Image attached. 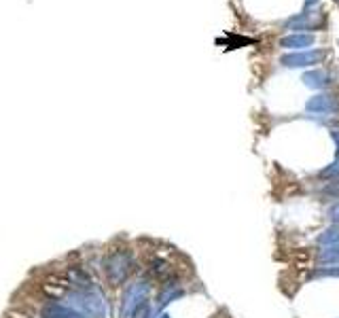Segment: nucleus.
Here are the masks:
<instances>
[{"instance_id":"obj_1","label":"nucleus","mask_w":339,"mask_h":318,"mask_svg":"<svg viewBox=\"0 0 339 318\" xmlns=\"http://www.w3.org/2000/svg\"><path fill=\"white\" fill-rule=\"evenodd\" d=\"M324 53H318V51H312V53H295V55H286L284 62L286 66H305V64H314L318 60H322Z\"/></svg>"},{"instance_id":"obj_2","label":"nucleus","mask_w":339,"mask_h":318,"mask_svg":"<svg viewBox=\"0 0 339 318\" xmlns=\"http://www.w3.org/2000/svg\"><path fill=\"white\" fill-rule=\"evenodd\" d=\"M312 42H314V36H309V34H293V36L282 38V47H288V49H303V47H309Z\"/></svg>"},{"instance_id":"obj_3","label":"nucleus","mask_w":339,"mask_h":318,"mask_svg":"<svg viewBox=\"0 0 339 318\" xmlns=\"http://www.w3.org/2000/svg\"><path fill=\"white\" fill-rule=\"evenodd\" d=\"M314 2H318V0H307V6H309V4H314Z\"/></svg>"},{"instance_id":"obj_4","label":"nucleus","mask_w":339,"mask_h":318,"mask_svg":"<svg viewBox=\"0 0 339 318\" xmlns=\"http://www.w3.org/2000/svg\"><path fill=\"white\" fill-rule=\"evenodd\" d=\"M335 2H337V4H339V0H335Z\"/></svg>"}]
</instances>
